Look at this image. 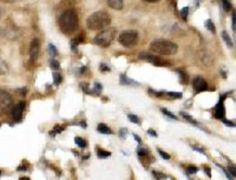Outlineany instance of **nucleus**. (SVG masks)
<instances>
[{
    "label": "nucleus",
    "instance_id": "1",
    "mask_svg": "<svg viewBox=\"0 0 236 180\" xmlns=\"http://www.w3.org/2000/svg\"><path fill=\"white\" fill-rule=\"evenodd\" d=\"M110 14L104 11H96L88 17L86 26L91 31H99L107 27L111 24Z\"/></svg>",
    "mask_w": 236,
    "mask_h": 180
},
{
    "label": "nucleus",
    "instance_id": "2",
    "mask_svg": "<svg viewBox=\"0 0 236 180\" xmlns=\"http://www.w3.org/2000/svg\"><path fill=\"white\" fill-rule=\"evenodd\" d=\"M78 26V18L74 11H66L60 17L59 27L64 34L71 35L77 30Z\"/></svg>",
    "mask_w": 236,
    "mask_h": 180
},
{
    "label": "nucleus",
    "instance_id": "3",
    "mask_svg": "<svg viewBox=\"0 0 236 180\" xmlns=\"http://www.w3.org/2000/svg\"><path fill=\"white\" fill-rule=\"evenodd\" d=\"M150 49L152 51L163 56L175 55L178 51L177 44L165 39L155 40L151 42Z\"/></svg>",
    "mask_w": 236,
    "mask_h": 180
},
{
    "label": "nucleus",
    "instance_id": "4",
    "mask_svg": "<svg viewBox=\"0 0 236 180\" xmlns=\"http://www.w3.org/2000/svg\"><path fill=\"white\" fill-rule=\"evenodd\" d=\"M117 30L114 27L107 28L96 35L93 42L95 44L101 48L110 47L116 35Z\"/></svg>",
    "mask_w": 236,
    "mask_h": 180
},
{
    "label": "nucleus",
    "instance_id": "5",
    "mask_svg": "<svg viewBox=\"0 0 236 180\" xmlns=\"http://www.w3.org/2000/svg\"><path fill=\"white\" fill-rule=\"evenodd\" d=\"M139 33L135 30L124 31L119 37V42L122 46L126 48H132L138 44Z\"/></svg>",
    "mask_w": 236,
    "mask_h": 180
},
{
    "label": "nucleus",
    "instance_id": "6",
    "mask_svg": "<svg viewBox=\"0 0 236 180\" xmlns=\"http://www.w3.org/2000/svg\"><path fill=\"white\" fill-rule=\"evenodd\" d=\"M139 57L141 60H144L150 62L156 67H168L170 66V63L166 60L158 56H155L149 53L142 52L139 54Z\"/></svg>",
    "mask_w": 236,
    "mask_h": 180
},
{
    "label": "nucleus",
    "instance_id": "7",
    "mask_svg": "<svg viewBox=\"0 0 236 180\" xmlns=\"http://www.w3.org/2000/svg\"><path fill=\"white\" fill-rule=\"evenodd\" d=\"M13 105V98L5 90H0V110L4 112H8Z\"/></svg>",
    "mask_w": 236,
    "mask_h": 180
},
{
    "label": "nucleus",
    "instance_id": "8",
    "mask_svg": "<svg viewBox=\"0 0 236 180\" xmlns=\"http://www.w3.org/2000/svg\"><path fill=\"white\" fill-rule=\"evenodd\" d=\"M40 50V42L38 38H35L31 41L29 47V57L30 61L32 62H35L37 61L39 56Z\"/></svg>",
    "mask_w": 236,
    "mask_h": 180
},
{
    "label": "nucleus",
    "instance_id": "9",
    "mask_svg": "<svg viewBox=\"0 0 236 180\" xmlns=\"http://www.w3.org/2000/svg\"><path fill=\"white\" fill-rule=\"evenodd\" d=\"M25 102L20 101L12 109V116H13V118L15 121H20L22 118V114L25 109Z\"/></svg>",
    "mask_w": 236,
    "mask_h": 180
},
{
    "label": "nucleus",
    "instance_id": "10",
    "mask_svg": "<svg viewBox=\"0 0 236 180\" xmlns=\"http://www.w3.org/2000/svg\"><path fill=\"white\" fill-rule=\"evenodd\" d=\"M192 87L197 92H202L208 90V84L204 78L197 77L192 81Z\"/></svg>",
    "mask_w": 236,
    "mask_h": 180
},
{
    "label": "nucleus",
    "instance_id": "11",
    "mask_svg": "<svg viewBox=\"0 0 236 180\" xmlns=\"http://www.w3.org/2000/svg\"><path fill=\"white\" fill-rule=\"evenodd\" d=\"M224 100H225V97H221L220 100H219V103L215 108V117L216 119H222L224 117V115H225V107H224L223 104Z\"/></svg>",
    "mask_w": 236,
    "mask_h": 180
},
{
    "label": "nucleus",
    "instance_id": "12",
    "mask_svg": "<svg viewBox=\"0 0 236 180\" xmlns=\"http://www.w3.org/2000/svg\"><path fill=\"white\" fill-rule=\"evenodd\" d=\"M107 4L112 9L116 11H121L123 8V0H107Z\"/></svg>",
    "mask_w": 236,
    "mask_h": 180
},
{
    "label": "nucleus",
    "instance_id": "13",
    "mask_svg": "<svg viewBox=\"0 0 236 180\" xmlns=\"http://www.w3.org/2000/svg\"><path fill=\"white\" fill-rule=\"evenodd\" d=\"M97 130L100 133L103 134H112V131L108 127L107 125L105 123H99L98 125Z\"/></svg>",
    "mask_w": 236,
    "mask_h": 180
},
{
    "label": "nucleus",
    "instance_id": "14",
    "mask_svg": "<svg viewBox=\"0 0 236 180\" xmlns=\"http://www.w3.org/2000/svg\"><path fill=\"white\" fill-rule=\"evenodd\" d=\"M121 83L122 85H139L136 81H134L132 79L127 77L126 75H121Z\"/></svg>",
    "mask_w": 236,
    "mask_h": 180
},
{
    "label": "nucleus",
    "instance_id": "15",
    "mask_svg": "<svg viewBox=\"0 0 236 180\" xmlns=\"http://www.w3.org/2000/svg\"><path fill=\"white\" fill-rule=\"evenodd\" d=\"M102 89H103V87L100 83H96L94 84V87H93V88L92 89V90H90V93H89V94L93 95V96H99L100 94L101 91H102Z\"/></svg>",
    "mask_w": 236,
    "mask_h": 180
},
{
    "label": "nucleus",
    "instance_id": "16",
    "mask_svg": "<svg viewBox=\"0 0 236 180\" xmlns=\"http://www.w3.org/2000/svg\"><path fill=\"white\" fill-rule=\"evenodd\" d=\"M8 73V67L3 60L0 58V76L6 75Z\"/></svg>",
    "mask_w": 236,
    "mask_h": 180
},
{
    "label": "nucleus",
    "instance_id": "17",
    "mask_svg": "<svg viewBox=\"0 0 236 180\" xmlns=\"http://www.w3.org/2000/svg\"><path fill=\"white\" fill-rule=\"evenodd\" d=\"M222 38H223L224 41L225 42L226 45H227L228 47H230V48L233 47V41H232V40H231V38L229 36V35L228 34V33L226 32V31H224L222 32Z\"/></svg>",
    "mask_w": 236,
    "mask_h": 180
},
{
    "label": "nucleus",
    "instance_id": "18",
    "mask_svg": "<svg viewBox=\"0 0 236 180\" xmlns=\"http://www.w3.org/2000/svg\"><path fill=\"white\" fill-rule=\"evenodd\" d=\"M206 28L208 29L209 31H211L212 33L215 34L216 32V29H215V26L214 25V24L213 23L211 20H206V24H205Z\"/></svg>",
    "mask_w": 236,
    "mask_h": 180
},
{
    "label": "nucleus",
    "instance_id": "19",
    "mask_svg": "<svg viewBox=\"0 0 236 180\" xmlns=\"http://www.w3.org/2000/svg\"><path fill=\"white\" fill-rule=\"evenodd\" d=\"M178 72H179L180 78V83H182V84H187L188 82V76L187 74L182 70H180Z\"/></svg>",
    "mask_w": 236,
    "mask_h": 180
},
{
    "label": "nucleus",
    "instance_id": "20",
    "mask_svg": "<svg viewBox=\"0 0 236 180\" xmlns=\"http://www.w3.org/2000/svg\"><path fill=\"white\" fill-rule=\"evenodd\" d=\"M111 155V152H108V151L103 150H98L97 152V156L100 159H105L107 158Z\"/></svg>",
    "mask_w": 236,
    "mask_h": 180
},
{
    "label": "nucleus",
    "instance_id": "21",
    "mask_svg": "<svg viewBox=\"0 0 236 180\" xmlns=\"http://www.w3.org/2000/svg\"><path fill=\"white\" fill-rule=\"evenodd\" d=\"M53 76H54V82L55 85H58L62 83V76L57 72H55L53 74Z\"/></svg>",
    "mask_w": 236,
    "mask_h": 180
},
{
    "label": "nucleus",
    "instance_id": "22",
    "mask_svg": "<svg viewBox=\"0 0 236 180\" xmlns=\"http://www.w3.org/2000/svg\"><path fill=\"white\" fill-rule=\"evenodd\" d=\"M74 141H75L76 144L78 147L82 148L86 147V142L83 139L79 137V136H76L75 139H74Z\"/></svg>",
    "mask_w": 236,
    "mask_h": 180
},
{
    "label": "nucleus",
    "instance_id": "23",
    "mask_svg": "<svg viewBox=\"0 0 236 180\" xmlns=\"http://www.w3.org/2000/svg\"><path fill=\"white\" fill-rule=\"evenodd\" d=\"M180 13H181V16H182L183 20H186L187 17H188V13H189L188 7V6L184 7V8H183L181 10V11H180Z\"/></svg>",
    "mask_w": 236,
    "mask_h": 180
},
{
    "label": "nucleus",
    "instance_id": "24",
    "mask_svg": "<svg viewBox=\"0 0 236 180\" xmlns=\"http://www.w3.org/2000/svg\"><path fill=\"white\" fill-rule=\"evenodd\" d=\"M161 111H162L163 114L166 115V116H168V117H170V118H171V119H175V120H177L178 119V118L175 116V115H174L172 113V112H169V111H168V110H167L166 109H164V108H162V109H161Z\"/></svg>",
    "mask_w": 236,
    "mask_h": 180
},
{
    "label": "nucleus",
    "instance_id": "25",
    "mask_svg": "<svg viewBox=\"0 0 236 180\" xmlns=\"http://www.w3.org/2000/svg\"><path fill=\"white\" fill-rule=\"evenodd\" d=\"M128 119L129 121L132 123H135V124H139L140 123V119L137 116L134 114H129L128 115Z\"/></svg>",
    "mask_w": 236,
    "mask_h": 180
},
{
    "label": "nucleus",
    "instance_id": "26",
    "mask_svg": "<svg viewBox=\"0 0 236 180\" xmlns=\"http://www.w3.org/2000/svg\"><path fill=\"white\" fill-rule=\"evenodd\" d=\"M223 8L226 12H229L231 9V5L228 0H222Z\"/></svg>",
    "mask_w": 236,
    "mask_h": 180
},
{
    "label": "nucleus",
    "instance_id": "27",
    "mask_svg": "<svg viewBox=\"0 0 236 180\" xmlns=\"http://www.w3.org/2000/svg\"><path fill=\"white\" fill-rule=\"evenodd\" d=\"M181 114L182 115V116L184 117V118L185 119L187 120L188 121L191 122V123H193V124L197 123H196V121H195V120L192 118V116H190L189 114H186V113H185V112H182Z\"/></svg>",
    "mask_w": 236,
    "mask_h": 180
},
{
    "label": "nucleus",
    "instance_id": "28",
    "mask_svg": "<svg viewBox=\"0 0 236 180\" xmlns=\"http://www.w3.org/2000/svg\"><path fill=\"white\" fill-rule=\"evenodd\" d=\"M50 66L51 67L52 69H55V70H57L60 68V62L56 61V60H52L50 62Z\"/></svg>",
    "mask_w": 236,
    "mask_h": 180
},
{
    "label": "nucleus",
    "instance_id": "29",
    "mask_svg": "<svg viewBox=\"0 0 236 180\" xmlns=\"http://www.w3.org/2000/svg\"><path fill=\"white\" fill-rule=\"evenodd\" d=\"M168 94L169 95L170 97L174 98H181L183 96L182 92H168Z\"/></svg>",
    "mask_w": 236,
    "mask_h": 180
},
{
    "label": "nucleus",
    "instance_id": "30",
    "mask_svg": "<svg viewBox=\"0 0 236 180\" xmlns=\"http://www.w3.org/2000/svg\"><path fill=\"white\" fill-rule=\"evenodd\" d=\"M159 155H161V157L163 158V159L165 160H169L170 159V156L168 154V153H166V152H164V151H162L161 150H159Z\"/></svg>",
    "mask_w": 236,
    "mask_h": 180
},
{
    "label": "nucleus",
    "instance_id": "31",
    "mask_svg": "<svg viewBox=\"0 0 236 180\" xmlns=\"http://www.w3.org/2000/svg\"><path fill=\"white\" fill-rule=\"evenodd\" d=\"M49 51H50V54H51L53 56H55V55H57L56 48H55L54 45H53L52 44H49Z\"/></svg>",
    "mask_w": 236,
    "mask_h": 180
},
{
    "label": "nucleus",
    "instance_id": "32",
    "mask_svg": "<svg viewBox=\"0 0 236 180\" xmlns=\"http://www.w3.org/2000/svg\"><path fill=\"white\" fill-rule=\"evenodd\" d=\"M197 170H198L197 168L195 166H189L187 169V171L190 174H195L197 172Z\"/></svg>",
    "mask_w": 236,
    "mask_h": 180
},
{
    "label": "nucleus",
    "instance_id": "33",
    "mask_svg": "<svg viewBox=\"0 0 236 180\" xmlns=\"http://www.w3.org/2000/svg\"><path fill=\"white\" fill-rule=\"evenodd\" d=\"M148 154V151L147 150L144 149V148H140V149L138 150V155L139 156H141V157H143V156H146Z\"/></svg>",
    "mask_w": 236,
    "mask_h": 180
},
{
    "label": "nucleus",
    "instance_id": "34",
    "mask_svg": "<svg viewBox=\"0 0 236 180\" xmlns=\"http://www.w3.org/2000/svg\"><path fill=\"white\" fill-rule=\"evenodd\" d=\"M223 123H225V125H226V126H228V127H235V125L234 123H233L232 121H228V120H223Z\"/></svg>",
    "mask_w": 236,
    "mask_h": 180
},
{
    "label": "nucleus",
    "instance_id": "35",
    "mask_svg": "<svg viewBox=\"0 0 236 180\" xmlns=\"http://www.w3.org/2000/svg\"><path fill=\"white\" fill-rule=\"evenodd\" d=\"M101 71H110V69L105 64H101L100 67Z\"/></svg>",
    "mask_w": 236,
    "mask_h": 180
},
{
    "label": "nucleus",
    "instance_id": "36",
    "mask_svg": "<svg viewBox=\"0 0 236 180\" xmlns=\"http://www.w3.org/2000/svg\"><path fill=\"white\" fill-rule=\"evenodd\" d=\"M153 173L155 174V176L157 179H164V178H166L165 175H163V174H162V173H160V172H154Z\"/></svg>",
    "mask_w": 236,
    "mask_h": 180
},
{
    "label": "nucleus",
    "instance_id": "37",
    "mask_svg": "<svg viewBox=\"0 0 236 180\" xmlns=\"http://www.w3.org/2000/svg\"><path fill=\"white\" fill-rule=\"evenodd\" d=\"M147 133H148V134H150L151 136H153V137H156V136H157V134H156V132L152 129H148V130L147 131Z\"/></svg>",
    "mask_w": 236,
    "mask_h": 180
},
{
    "label": "nucleus",
    "instance_id": "38",
    "mask_svg": "<svg viewBox=\"0 0 236 180\" xmlns=\"http://www.w3.org/2000/svg\"><path fill=\"white\" fill-rule=\"evenodd\" d=\"M232 26H233V29L235 31V12L233 13L232 15Z\"/></svg>",
    "mask_w": 236,
    "mask_h": 180
},
{
    "label": "nucleus",
    "instance_id": "39",
    "mask_svg": "<svg viewBox=\"0 0 236 180\" xmlns=\"http://www.w3.org/2000/svg\"><path fill=\"white\" fill-rule=\"evenodd\" d=\"M126 134H127V129H121L120 130V135L122 137H126Z\"/></svg>",
    "mask_w": 236,
    "mask_h": 180
},
{
    "label": "nucleus",
    "instance_id": "40",
    "mask_svg": "<svg viewBox=\"0 0 236 180\" xmlns=\"http://www.w3.org/2000/svg\"><path fill=\"white\" fill-rule=\"evenodd\" d=\"M204 170H205L204 171H205L206 175L211 177V170L210 168H206V169Z\"/></svg>",
    "mask_w": 236,
    "mask_h": 180
},
{
    "label": "nucleus",
    "instance_id": "41",
    "mask_svg": "<svg viewBox=\"0 0 236 180\" xmlns=\"http://www.w3.org/2000/svg\"><path fill=\"white\" fill-rule=\"evenodd\" d=\"M193 150L197 151V152H201L202 153V154L205 155V152H204V151L202 149V148H197V147H193Z\"/></svg>",
    "mask_w": 236,
    "mask_h": 180
},
{
    "label": "nucleus",
    "instance_id": "42",
    "mask_svg": "<svg viewBox=\"0 0 236 180\" xmlns=\"http://www.w3.org/2000/svg\"><path fill=\"white\" fill-rule=\"evenodd\" d=\"M134 139H135V140L138 142L139 144L141 143V138L139 137V136L138 135H136V134H134Z\"/></svg>",
    "mask_w": 236,
    "mask_h": 180
},
{
    "label": "nucleus",
    "instance_id": "43",
    "mask_svg": "<svg viewBox=\"0 0 236 180\" xmlns=\"http://www.w3.org/2000/svg\"><path fill=\"white\" fill-rule=\"evenodd\" d=\"M143 1L148 2V3H156V2H158L159 0H143Z\"/></svg>",
    "mask_w": 236,
    "mask_h": 180
},
{
    "label": "nucleus",
    "instance_id": "44",
    "mask_svg": "<svg viewBox=\"0 0 236 180\" xmlns=\"http://www.w3.org/2000/svg\"><path fill=\"white\" fill-rule=\"evenodd\" d=\"M195 2H196V3H197V4H198V3H199V0H195Z\"/></svg>",
    "mask_w": 236,
    "mask_h": 180
},
{
    "label": "nucleus",
    "instance_id": "45",
    "mask_svg": "<svg viewBox=\"0 0 236 180\" xmlns=\"http://www.w3.org/2000/svg\"><path fill=\"white\" fill-rule=\"evenodd\" d=\"M1 175H2V172H1V170H0V176H1Z\"/></svg>",
    "mask_w": 236,
    "mask_h": 180
},
{
    "label": "nucleus",
    "instance_id": "46",
    "mask_svg": "<svg viewBox=\"0 0 236 180\" xmlns=\"http://www.w3.org/2000/svg\"><path fill=\"white\" fill-rule=\"evenodd\" d=\"M0 16H1V11H0Z\"/></svg>",
    "mask_w": 236,
    "mask_h": 180
}]
</instances>
